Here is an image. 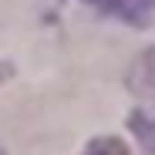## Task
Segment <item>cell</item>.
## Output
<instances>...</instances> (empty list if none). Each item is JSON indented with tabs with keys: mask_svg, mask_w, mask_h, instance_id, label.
Wrapping results in <instances>:
<instances>
[{
	"mask_svg": "<svg viewBox=\"0 0 155 155\" xmlns=\"http://www.w3.org/2000/svg\"><path fill=\"white\" fill-rule=\"evenodd\" d=\"M128 88H132L138 98L155 101V47L142 51L135 58V64L128 68Z\"/></svg>",
	"mask_w": 155,
	"mask_h": 155,
	"instance_id": "6da1fadb",
	"label": "cell"
},
{
	"mask_svg": "<svg viewBox=\"0 0 155 155\" xmlns=\"http://www.w3.org/2000/svg\"><path fill=\"white\" fill-rule=\"evenodd\" d=\"M128 125H132V132H135L138 145L145 148V155H155V118H148V115L135 111L132 118H128Z\"/></svg>",
	"mask_w": 155,
	"mask_h": 155,
	"instance_id": "7a4b0ae2",
	"label": "cell"
},
{
	"mask_svg": "<svg viewBox=\"0 0 155 155\" xmlns=\"http://www.w3.org/2000/svg\"><path fill=\"white\" fill-rule=\"evenodd\" d=\"M84 155H128V145H125V138H118V135H98V138L84 148Z\"/></svg>",
	"mask_w": 155,
	"mask_h": 155,
	"instance_id": "3957f363",
	"label": "cell"
},
{
	"mask_svg": "<svg viewBox=\"0 0 155 155\" xmlns=\"http://www.w3.org/2000/svg\"><path fill=\"white\" fill-rule=\"evenodd\" d=\"M84 4H88V7H98V10H105V14H125L132 0H84Z\"/></svg>",
	"mask_w": 155,
	"mask_h": 155,
	"instance_id": "277c9868",
	"label": "cell"
},
{
	"mask_svg": "<svg viewBox=\"0 0 155 155\" xmlns=\"http://www.w3.org/2000/svg\"><path fill=\"white\" fill-rule=\"evenodd\" d=\"M10 78H14V64L0 61V84H4V81H10Z\"/></svg>",
	"mask_w": 155,
	"mask_h": 155,
	"instance_id": "5b68a950",
	"label": "cell"
}]
</instances>
